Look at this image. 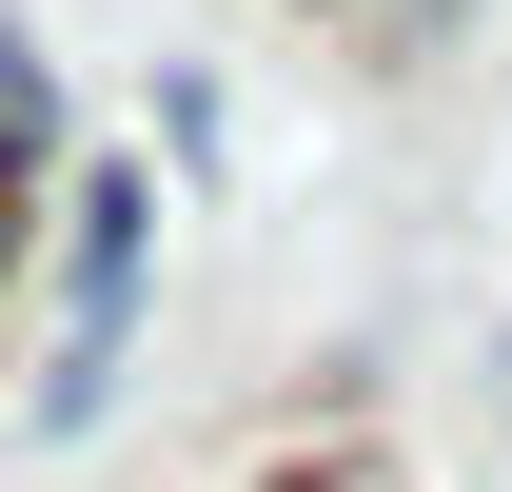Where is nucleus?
Returning a JSON list of instances; mask_svg holds the SVG:
<instances>
[{"instance_id":"1","label":"nucleus","mask_w":512,"mask_h":492,"mask_svg":"<svg viewBox=\"0 0 512 492\" xmlns=\"http://www.w3.org/2000/svg\"><path fill=\"white\" fill-rule=\"evenodd\" d=\"M138 296H158V178L79 158V197H60V355H40L20 433H99V394L138 374Z\"/></svg>"},{"instance_id":"2","label":"nucleus","mask_w":512,"mask_h":492,"mask_svg":"<svg viewBox=\"0 0 512 492\" xmlns=\"http://www.w3.org/2000/svg\"><path fill=\"white\" fill-rule=\"evenodd\" d=\"M40 158H60V79H40V40L0 20V296H20V256H40V217H20Z\"/></svg>"},{"instance_id":"3","label":"nucleus","mask_w":512,"mask_h":492,"mask_svg":"<svg viewBox=\"0 0 512 492\" xmlns=\"http://www.w3.org/2000/svg\"><path fill=\"white\" fill-rule=\"evenodd\" d=\"M493 394H512V355H493Z\"/></svg>"}]
</instances>
